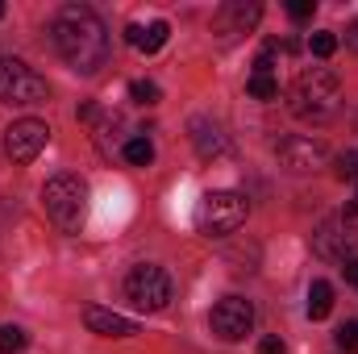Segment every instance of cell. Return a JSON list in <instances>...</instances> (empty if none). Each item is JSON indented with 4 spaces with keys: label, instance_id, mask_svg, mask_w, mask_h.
I'll return each mask as SVG.
<instances>
[{
    "label": "cell",
    "instance_id": "obj_21",
    "mask_svg": "<svg viewBox=\"0 0 358 354\" xmlns=\"http://www.w3.org/2000/svg\"><path fill=\"white\" fill-rule=\"evenodd\" d=\"M334 338H338V346H342L346 354H358V321H346Z\"/></svg>",
    "mask_w": 358,
    "mask_h": 354
},
{
    "label": "cell",
    "instance_id": "obj_13",
    "mask_svg": "<svg viewBox=\"0 0 358 354\" xmlns=\"http://www.w3.org/2000/svg\"><path fill=\"white\" fill-rule=\"evenodd\" d=\"M192 146H196L200 159H217V155H225V134H221V125L196 117V121H192Z\"/></svg>",
    "mask_w": 358,
    "mask_h": 354
},
{
    "label": "cell",
    "instance_id": "obj_23",
    "mask_svg": "<svg viewBox=\"0 0 358 354\" xmlns=\"http://www.w3.org/2000/svg\"><path fill=\"white\" fill-rule=\"evenodd\" d=\"M287 13H292L296 21H308V17L317 13V0H292V4H287Z\"/></svg>",
    "mask_w": 358,
    "mask_h": 354
},
{
    "label": "cell",
    "instance_id": "obj_11",
    "mask_svg": "<svg viewBox=\"0 0 358 354\" xmlns=\"http://www.w3.org/2000/svg\"><path fill=\"white\" fill-rule=\"evenodd\" d=\"M259 17H263V8H259V4L229 0V4H221V13H217V34H225V38L246 34V29H255V25H259Z\"/></svg>",
    "mask_w": 358,
    "mask_h": 354
},
{
    "label": "cell",
    "instance_id": "obj_25",
    "mask_svg": "<svg viewBox=\"0 0 358 354\" xmlns=\"http://www.w3.org/2000/svg\"><path fill=\"white\" fill-rule=\"evenodd\" d=\"M346 46H350V50H358V17L346 25Z\"/></svg>",
    "mask_w": 358,
    "mask_h": 354
},
{
    "label": "cell",
    "instance_id": "obj_8",
    "mask_svg": "<svg viewBox=\"0 0 358 354\" xmlns=\"http://www.w3.org/2000/svg\"><path fill=\"white\" fill-rule=\"evenodd\" d=\"M208 325H213V334H217L221 342H242V338L255 330V304L242 300V296H225V300H217Z\"/></svg>",
    "mask_w": 358,
    "mask_h": 354
},
{
    "label": "cell",
    "instance_id": "obj_12",
    "mask_svg": "<svg viewBox=\"0 0 358 354\" xmlns=\"http://www.w3.org/2000/svg\"><path fill=\"white\" fill-rule=\"evenodd\" d=\"M84 325H88L92 334H100V338H134L138 334V325L129 321V317H121V313H113V309H84Z\"/></svg>",
    "mask_w": 358,
    "mask_h": 354
},
{
    "label": "cell",
    "instance_id": "obj_14",
    "mask_svg": "<svg viewBox=\"0 0 358 354\" xmlns=\"http://www.w3.org/2000/svg\"><path fill=\"white\" fill-rule=\"evenodd\" d=\"M125 38H129V46H138V50L155 55V50H163V46H167L171 25H167V21H150L146 29H142V25H129V29H125Z\"/></svg>",
    "mask_w": 358,
    "mask_h": 354
},
{
    "label": "cell",
    "instance_id": "obj_18",
    "mask_svg": "<svg viewBox=\"0 0 358 354\" xmlns=\"http://www.w3.org/2000/svg\"><path fill=\"white\" fill-rule=\"evenodd\" d=\"M25 351V330L21 325H0V354H21Z\"/></svg>",
    "mask_w": 358,
    "mask_h": 354
},
{
    "label": "cell",
    "instance_id": "obj_26",
    "mask_svg": "<svg viewBox=\"0 0 358 354\" xmlns=\"http://www.w3.org/2000/svg\"><path fill=\"white\" fill-rule=\"evenodd\" d=\"M342 271H346V283H355V288H358V259H346Z\"/></svg>",
    "mask_w": 358,
    "mask_h": 354
},
{
    "label": "cell",
    "instance_id": "obj_28",
    "mask_svg": "<svg viewBox=\"0 0 358 354\" xmlns=\"http://www.w3.org/2000/svg\"><path fill=\"white\" fill-rule=\"evenodd\" d=\"M0 17H4V4H0Z\"/></svg>",
    "mask_w": 358,
    "mask_h": 354
},
{
    "label": "cell",
    "instance_id": "obj_19",
    "mask_svg": "<svg viewBox=\"0 0 358 354\" xmlns=\"http://www.w3.org/2000/svg\"><path fill=\"white\" fill-rule=\"evenodd\" d=\"M308 50H313L317 59H329V55L338 50V34H329V29H321V34H313V38H308Z\"/></svg>",
    "mask_w": 358,
    "mask_h": 354
},
{
    "label": "cell",
    "instance_id": "obj_22",
    "mask_svg": "<svg viewBox=\"0 0 358 354\" xmlns=\"http://www.w3.org/2000/svg\"><path fill=\"white\" fill-rule=\"evenodd\" d=\"M338 176H342V179H358V150L338 155Z\"/></svg>",
    "mask_w": 358,
    "mask_h": 354
},
{
    "label": "cell",
    "instance_id": "obj_5",
    "mask_svg": "<svg viewBox=\"0 0 358 354\" xmlns=\"http://www.w3.org/2000/svg\"><path fill=\"white\" fill-rule=\"evenodd\" d=\"M125 296L142 309V313H163L171 304V275L155 263H138L125 275Z\"/></svg>",
    "mask_w": 358,
    "mask_h": 354
},
{
    "label": "cell",
    "instance_id": "obj_6",
    "mask_svg": "<svg viewBox=\"0 0 358 354\" xmlns=\"http://www.w3.org/2000/svg\"><path fill=\"white\" fill-rule=\"evenodd\" d=\"M46 80L25 67L21 59H0V100L4 104H42L46 100Z\"/></svg>",
    "mask_w": 358,
    "mask_h": 354
},
{
    "label": "cell",
    "instance_id": "obj_16",
    "mask_svg": "<svg viewBox=\"0 0 358 354\" xmlns=\"http://www.w3.org/2000/svg\"><path fill=\"white\" fill-rule=\"evenodd\" d=\"M125 159H129L134 167H150V163H155V146H150V138H129V142H125Z\"/></svg>",
    "mask_w": 358,
    "mask_h": 354
},
{
    "label": "cell",
    "instance_id": "obj_9",
    "mask_svg": "<svg viewBox=\"0 0 358 354\" xmlns=\"http://www.w3.org/2000/svg\"><path fill=\"white\" fill-rule=\"evenodd\" d=\"M313 250L321 259H329V263H346V259H355V250H358V229L346 217H329L313 234Z\"/></svg>",
    "mask_w": 358,
    "mask_h": 354
},
{
    "label": "cell",
    "instance_id": "obj_4",
    "mask_svg": "<svg viewBox=\"0 0 358 354\" xmlns=\"http://www.w3.org/2000/svg\"><path fill=\"white\" fill-rule=\"evenodd\" d=\"M246 213H250V204L242 192H204L196 204V225L208 238H225L246 225Z\"/></svg>",
    "mask_w": 358,
    "mask_h": 354
},
{
    "label": "cell",
    "instance_id": "obj_3",
    "mask_svg": "<svg viewBox=\"0 0 358 354\" xmlns=\"http://www.w3.org/2000/svg\"><path fill=\"white\" fill-rule=\"evenodd\" d=\"M338 92H342L338 71H329V67H308V71H300L296 84H292V108H296V117L325 121V117L338 108Z\"/></svg>",
    "mask_w": 358,
    "mask_h": 354
},
{
    "label": "cell",
    "instance_id": "obj_20",
    "mask_svg": "<svg viewBox=\"0 0 358 354\" xmlns=\"http://www.w3.org/2000/svg\"><path fill=\"white\" fill-rule=\"evenodd\" d=\"M129 96H134L138 104H159V96H163V92H159V84H150V80H138V84L129 88Z\"/></svg>",
    "mask_w": 358,
    "mask_h": 354
},
{
    "label": "cell",
    "instance_id": "obj_17",
    "mask_svg": "<svg viewBox=\"0 0 358 354\" xmlns=\"http://www.w3.org/2000/svg\"><path fill=\"white\" fill-rule=\"evenodd\" d=\"M246 92H250L255 100H275V96H279V80H275V76H259V71H255V76H250V84H246Z\"/></svg>",
    "mask_w": 358,
    "mask_h": 354
},
{
    "label": "cell",
    "instance_id": "obj_1",
    "mask_svg": "<svg viewBox=\"0 0 358 354\" xmlns=\"http://www.w3.org/2000/svg\"><path fill=\"white\" fill-rule=\"evenodd\" d=\"M55 46L67 59L71 71L80 76H96L108 63V34L104 21L92 13L88 4H63L55 17Z\"/></svg>",
    "mask_w": 358,
    "mask_h": 354
},
{
    "label": "cell",
    "instance_id": "obj_15",
    "mask_svg": "<svg viewBox=\"0 0 358 354\" xmlns=\"http://www.w3.org/2000/svg\"><path fill=\"white\" fill-rule=\"evenodd\" d=\"M329 309H334V288H329L325 279H317V283L308 288V317H313V321H325Z\"/></svg>",
    "mask_w": 358,
    "mask_h": 354
},
{
    "label": "cell",
    "instance_id": "obj_24",
    "mask_svg": "<svg viewBox=\"0 0 358 354\" xmlns=\"http://www.w3.org/2000/svg\"><path fill=\"white\" fill-rule=\"evenodd\" d=\"M259 354H287V351H283L279 338H263V342H259Z\"/></svg>",
    "mask_w": 358,
    "mask_h": 354
},
{
    "label": "cell",
    "instance_id": "obj_10",
    "mask_svg": "<svg viewBox=\"0 0 358 354\" xmlns=\"http://www.w3.org/2000/svg\"><path fill=\"white\" fill-rule=\"evenodd\" d=\"M329 159V146L321 138H308V134H292L279 142V163L287 171H317L321 163Z\"/></svg>",
    "mask_w": 358,
    "mask_h": 354
},
{
    "label": "cell",
    "instance_id": "obj_7",
    "mask_svg": "<svg viewBox=\"0 0 358 354\" xmlns=\"http://www.w3.org/2000/svg\"><path fill=\"white\" fill-rule=\"evenodd\" d=\"M46 142H50V125L38 117H21L4 129V155L13 163H34L46 150Z\"/></svg>",
    "mask_w": 358,
    "mask_h": 354
},
{
    "label": "cell",
    "instance_id": "obj_27",
    "mask_svg": "<svg viewBox=\"0 0 358 354\" xmlns=\"http://www.w3.org/2000/svg\"><path fill=\"white\" fill-rule=\"evenodd\" d=\"M76 117H80V121H92V117H96V104H80Z\"/></svg>",
    "mask_w": 358,
    "mask_h": 354
},
{
    "label": "cell",
    "instance_id": "obj_2",
    "mask_svg": "<svg viewBox=\"0 0 358 354\" xmlns=\"http://www.w3.org/2000/svg\"><path fill=\"white\" fill-rule=\"evenodd\" d=\"M42 208H46V217L63 229V234H76L80 225H84V217H88V183L80 176H55L46 179V187H42Z\"/></svg>",
    "mask_w": 358,
    "mask_h": 354
}]
</instances>
